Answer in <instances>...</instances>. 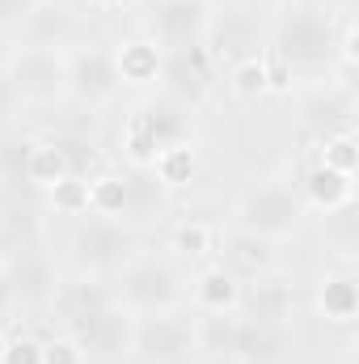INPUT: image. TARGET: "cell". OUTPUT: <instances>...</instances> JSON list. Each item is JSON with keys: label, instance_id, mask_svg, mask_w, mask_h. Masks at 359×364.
<instances>
[{"label": "cell", "instance_id": "1", "mask_svg": "<svg viewBox=\"0 0 359 364\" xmlns=\"http://www.w3.org/2000/svg\"><path fill=\"white\" fill-rule=\"evenodd\" d=\"M4 77L13 81L17 102L47 106V102H55V97L68 93V55H60V51L47 47V43H34V47L13 51Z\"/></svg>", "mask_w": 359, "mask_h": 364}, {"label": "cell", "instance_id": "2", "mask_svg": "<svg viewBox=\"0 0 359 364\" xmlns=\"http://www.w3.org/2000/svg\"><path fill=\"white\" fill-rule=\"evenodd\" d=\"M174 140H186V119L174 106H140L123 123V153L140 170H153L157 153Z\"/></svg>", "mask_w": 359, "mask_h": 364}, {"label": "cell", "instance_id": "3", "mask_svg": "<svg viewBox=\"0 0 359 364\" xmlns=\"http://www.w3.org/2000/svg\"><path fill=\"white\" fill-rule=\"evenodd\" d=\"M237 216H241V229L279 242L283 233L296 229V220H300V199H296V191H292L287 182H263V186L241 203Z\"/></svg>", "mask_w": 359, "mask_h": 364}, {"label": "cell", "instance_id": "4", "mask_svg": "<svg viewBox=\"0 0 359 364\" xmlns=\"http://www.w3.org/2000/svg\"><path fill=\"white\" fill-rule=\"evenodd\" d=\"M190 296H194L199 314H207V318H233L245 305V284H241V275L233 272V267L211 263V267H203V272L194 275Z\"/></svg>", "mask_w": 359, "mask_h": 364}, {"label": "cell", "instance_id": "5", "mask_svg": "<svg viewBox=\"0 0 359 364\" xmlns=\"http://www.w3.org/2000/svg\"><path fill=\"white\" fill-rule=\"evenodd\" d=\"M190 348H194V331L170 314H144L140 322H131V352L170 360V356H182Z\"/></svg>", "mask_w": 359, "mask_h": 364}, {"label": "cell", "instance_id": "6", "mask_svg": "<svg viewBox=\"0 0 359 364\" xmlns=\"http://www.w3.org/2000/svg\"><path fill=\"white\" fill-rule=\"evenodd\" d=\"M110 64H114L118 85H131V90H148L165 73V55H161V47L153 38H123L110 51Z\"/></svg>", "mask_w": 359, "mask_h": 364}, {"label": "cell", "instance_id": "7", "mask_svg": "<svg viewBox=\"0 0 359 364\" xmlns=\"http://www.w3.org/2000/svg\"><path fill=\"white\" fill-rule=\"evenodd\" d=\"M68 90L89 97V102H106L118 90V77H114V64L106 51H81V55H68Z\"/></svg>", "mask_w": 359, "mask_h": 364}, {"label": "cell", "instance_id": "8", "mask_svg": "<svg viewBox=\"0 0 359 364\" xmlns=\"http://www.w3.org/2000/svg\"><path fill=\"white\" fill-rule=\"evenodd\" d=\"M317 314L334 326H351L359 314V284L351 272H330L317 288Z\"/></svg>", "mask_w": 359, "mask_h": 364}, {"label": "cell", "instance_id": "9", "mask_svg": "<svg viewBox=\"0 0 359 364\" xmlns=\"http://www.w3.org/2000/svg\"><path fill=\"white\" fill-rule=\"evenodd\" d=\"M304 199H309L317 212H326V216H330V212H343V208H351V199H355V178L317 166V170L304 178Z\"/></svg>", "mask_w": 359, "mask_h": 364}, {"label": "cell", "instance_id": "10", "mask_svg": "<svg viewBox=\"0 0 359 364\" xmlns=\"http://www.w3.org/2000/svg\"><path fill=\"white\" fill-rule=\"evenodd\" d=\"M153 170H157L161 186H174V191H178V186H186V182L194 178V170H199V153H194L190 140H174V144H165V149L157 153Z\"/></svg>", "mask_w": 359, "mask_h": 364}, {"label": "cell", "instance_id": "11", "mask_svg": "<svg viewBox=\"0 0 359 364\" xmlns=\"http://www.w3.org/2000/svg\"><path fill=\"white\" fill-rule=\"evenodd\" d=\"M228 255H233V263L237 267H245V272H270L275 267V259H279V250H275V242L263 237V233H250V229H237L233 237H228Z\"/></svg>", "mask_w": 359, "mask_h": 364}, {"label": "cell", "instance_id": "12", "mask_svg": "<svg viewBox=\"0 0 359 364\" xmlns=\"http://www.w3.org/2000/svg\"><path fill=\"white\" fill-rule=\"evenodd\" d=\"M72 166H68V153L60 144H30L26 153V178L38 182V186H55L60 178H68Z\"/></svg>", "mask_w": 359, "mask_h": 364}, {"label": "cell", "instance_id": "13", "mask_svg": "<svg viewBox=\"0 0 359 364\" xmlns=\"http://www.w3.org/2000/svg\"><path fill=\"white\" fill-rule=\"evenodd\" d=\"M228 90H233V97H241V102L263 97V93H267V55H245V60H237L233 73H228Z\"/></svg>", "mask_w": 359, "mask_h": 364}, {"label": "cell", "instance_id": "14", "mask_svg": "<svg viewBox=\"0 0 359 364\" xmlns=\"http://www.w3.org/2000/svg\"><path fill=\"white\" fill-rule=\"evenodd\" d=\"M123 208H127V178H118V174H97V178H89V212L110 220Z\"/></svg>", "mask_w": 359, "mask_h": 364}, {"label": "cell", "instance_id": "15", "mask_svg": "<svg viewBox=\"0 0 359 364\" xmlns=\"http://www.w3.org/2000/svg\"><path fill=\"white\" fill-rule=\"evenodd\" d=\"M321 166L355 178V170H359V140H355V132H334V136H326V140H321Z\"/></svg>", "mask_w": 359, "mask_h": 364}, {"label": "cell", "instance_id": "16", "mask_svg": "<svg viewBox=\"0 0 359 364\" xmlns=\"http://www.w3.org/2000/svg\"><path fill=\"white\" fill-rule=\"evenodd\" d=\"M47 191H51V208L60 216H85L89 212V178L68 174V178H60L55 186H47Z\"/></svg>", "mask_w": 359, "mask_h": 364}, {"label": "cell", "instance_id": "17", "mask_svg": "<svg viewBox=\"0 0 359 364\" xmlns=\"http://www.w3.org/2000/svg\"><path fill=\"white\" fill-rule=\"evenodd\" d=\"M211 246H216V233L203 220H182L178 229H174V250H178L182 259H207Z\"/></svg>", "mask_w": 359, "mask_h": 364}, {"label": "cell", "instance_id": "18", "mask_svg": "<svg viewBox=\"0 0 359 364\" xmlns=\"http://www.w3.org/2000/svg\"><path fill=\"white\" fill-rule=\"evenodd\" d=\"M43 364H89V348L81 343V335L64 331L51 343H43Z\"/></svg>", "mask_w": 359, "mask_h": 364}, {"label": "cell", "instance_id": "19", "mask_svg": "<svg viewBox=\"0 0 359 364\" xmlns=\"http://www.w3.org/2000/svg\"><path fill=\"white\" fill-rule=\"evenodd\" d=\"M0 364H43V343H34V339H9Z\"/></svg>", "mask_w": 359, "mask_h": 364}, {"label": "cell", "instance_id": "20", "mask_svg": "<svg viewBox=\"0 0 359 364\" xmlns=\"http://www.w3.org/2000/svg\"><path fill=\"white\" fill-rule=\"evenodd\" d=\"M292 90V60L275 55L267 60V93H287Z\"/></svg>", "mask_w": 359, "mask_h": 364}, {"label": "cell", "instance_id": "21", "mask_svg": "<svg viewBox=\"0 0 359 364\" xmlns=\"http://www.w3.org/2000/svg\"><path fill=\"white\" fill-rule=\"evenodd\" d=\"M359 34H355V21H347L343 26V38H338V60L347 64V68H355V60H359Z\"/></svg>", "mask_w": 359, "mask_h": 364}, {"label": "cell", "instance_id": "22", "mask_svg": "<svg viewBox=\"0 0 359 364\" xmlns=\"http://www.w3.org/2000/svg\"><path fill=\"white\" fill-rule=\"evenodd\" d=\"M17 106H21V102H17V93H13V81L0 73V119H4V114H13Z\"/></svg>", "mask_w": 359, "mask_h": 364}, {"label": "cell", "instance_id": "23", "mask_svg": "<svg viewBox=\"0 0 359 364\" xmlns=\"http://www.w3.org/2000/svg\"><path fill=\"white\" fill-rule=\"evenodd\" d=\"M21 9H26V0H0V26L13 21V17H21Z\"/></svg>", "mask_w": 359, "mask_h": 364}, {"label": "cell", "instance_id": "24", "mask_svg": "<svg viewBox=\"0 0 359 364\" xmlns=\"http://www.w3.org/2000/svg\"><path fill=\"white\" fill-rule=\"evenodd\" d=\"M93 9H101V13H110V9H118V4H123V0H89Z\"/></svg>", "mask_w": 359, "mask_h": 364}, {"label": "cell", "instance_id": "25", "mask_svg": "<svg viewBox=\"0 0 359 364\" xmlns=\"http://www.w3.org/2000/svg\"><path fill=\"white\" fill-rule=\"evenodd\" d=\"M4 348H9V339H4V331H0V360H4Z\"/></svg>", "mask_w": 359, "mask_h": 364}]
</instances>
